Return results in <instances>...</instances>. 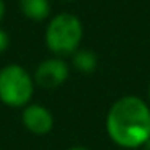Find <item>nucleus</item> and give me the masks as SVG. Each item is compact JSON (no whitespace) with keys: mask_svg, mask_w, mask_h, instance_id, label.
I'll return each mask as SVG.
<instances>
[{"mask_svg":"<svg viewBox=\"0 0 150 150\" xmlns=\"http://www.w3.org/2000/svg\"><path fill=\"white\" fill-rule=\"evenodd\" d=\"M107 134L123 149L142 147L150 139V107L137 95H124L110 107L105 120Z\"/></svg>","mask_w":150,"mask_h":150,"instance_id":"nucleus-1","label":"nucleus"},{"mask_svg":"<svg viewBox=\"0 0 150 150\" xmlns=\"http://www.w3.org/2000/svg\"><path fill=\"white\" fill-rule=\"evenodd\" d=\"M84 28L76 15L63 11L49 21L45 28V45L57 57L73 55L79 50Z\"/></svg>","mask_w":150,"mask_h":150,"instance_id":"nucleus-2","label":"nucleus"},{"mask_svg":"<svg viewBox=\"0 0 150 150\" xmlns=\"http://www.w3.org/2000/svg\"><path fill=\"white\" fill-rule=\"evenodd\" d=\"M34 78L21 65L11 63L0 69V102L8 107H26L34 94Z\"/></svg>","mask_w":150,"mask_h":150,"instance_id":"nucleus-3","label":"nucleus"},{"mask_svg":"<svg viewBox=\"0 0 150 150\" xmlns=\"http://www.w3.org/2000/svg\"><path fill=\"white\" fill-rule=\"evenodd\" d=\"M69 66L65 60L60 57L55 58H47L36 68L34 73V82L44 89H57L68 79Z\"/></svg>","mask_w":150,"mask_h":150,"instance_id":"nucleus-4","label":"nucleus"},{"mask_svg":"<svg viewBox=\"0 0 150 150\" xmlns=\"http://www.w3.org/2000/svg\"><path fill=\"white\" fill-rule=\"evenodd\" d=\"M23 126L36 136H45L53 127V115L44 105L31 103L23 108L21 113Z\"/></svg>","mask_w":150,"mask_h":150,"instance_id":"nucleus-5","label":"nucleus"},{"mask_svg":"<svg viewBox=\"0 0 150 150\" xmlns=\"http://www.w3.org/2000/svg\"><path fill=\"white\" fill-rule=\"evenodd\" d=\"M20 10L33 21H44L50 15V0H20Z\"/></svg>","mask_w":150,"mask_h":150,"instance_id":"nucleus-6","label":"nucleus"},{"mask_svg":"<svg viewBox=\"0 0 150 150\" xmlns=\"http://www.w3.org/2000/svg\"><path fill=\"white\" fill-rule=\"evenodd\" d=\"M98 65V58L92 50L81 49L73 53V66L81 73H92Z\"/></svg>","mask_w":150,"mask_h":150,"instance_id":"nucleus-7","label":"nucleus"},{"mask_svg":"<svg viewBox=\"0 0 150 150\" xmlns=\"http://www.w3.org/2000/svg\"><path fill=\"white\" fill-rule=\"evenodd\" d=\"M8 45H10V37L4 29H0V55L8 49Z\"/></svg>","mask_w":150,"mask_h":150,"instance_id":"nucleus-8","label":"nucleus"},{"mask_svg":"<svg viewBox=\"0 0 150 150\" xmlns=\"http://www.w3.org/2000/svg\"><path fill=\"white\" fill-rule=\"evenodd\" d=\"M4 16H5V2L0 0V21L4 20Z\"/></svg>","mask_w":150,"mask_h":150,"instance_id":"nucleus-9","label":"nucleus"},{"mask_svg":"<svg viewBox=\"0 0 150 150\" xmlns=\"http://www.w3.org/2000/svg\"><path fill=\"white\" fill-rule=\"evenodd\" d=\"M68 150H91V149H87V147H82V145H76V147H71V149H68Z\"/></svg>","mask_w":150,"mask_h":150,"instance_id":"nucleus-10","label":"nucleus"},{"mask_svg":"<svg viewBox=\"0 0 150 150\" xmlns=\"http://www.w3.org/2000/svg\"><path fill=\"white\" fill-rule=\"evenodd\" d=\"M142 150H150V139H149V140H147V142L142 145Z\"/></svg>","mask_w":150,"mask_h":150,"instance_id":"nucleus-11","label":"nucleus"},{"mask_svg":"<svg viewBox=\"0 0 150 150\" xmlns=\"http://www.w3.org/2000/svg\"><path fill=\"white\" fill-rule=\"evenodd\" d=\"M63 2H74V0H63Z\"/></svg>","mask_w":150,"mask_h":150,"instance_id":"nucleus-12","label":"nucleus"},{"mask_svg":"<svg viewBox=\"0 0 150 150\" xmlns=\"http://www.w3.org/2000/svg\"><path fill=\"white\" fill-rule=\"evenodd\" d=\"M149 97H150V89H149Z\"/></svg>","mask_w":150,"mask_h":150,"instance_id":"nucleus-13","label":"nucleus"}]
</instances>
